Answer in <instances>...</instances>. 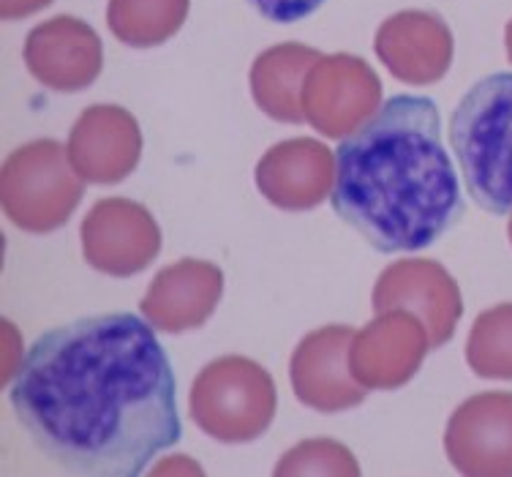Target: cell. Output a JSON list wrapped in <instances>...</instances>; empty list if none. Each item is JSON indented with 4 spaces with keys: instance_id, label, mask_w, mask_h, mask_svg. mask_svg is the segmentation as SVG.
<instances>
[{
    "instance_id": "cell-1",
    "label": "cell",
    "mask_w": 512,
    "mask_h": 477,
    "mask_svg": "<svg viewBox=\"0 0 512 477\" xmlns=\"http://www.w3.org/2000/svg\"><path fill=\"white\" fill-rule=\"evenodd\" d=\"M9 398L30 442L71 475L137 477L183 437L167 352L134 314L47 330Z\"/></svg>"
},
{
    "instance_id": "cell-2",
    "label": "cell",
    "mask_w": 512,
    "mask_h": 477,
    "mask_svg": "<svg viewBox=\"0 0 512 477\" xmlns=\"http://www.w3.org/2000/svg\"><path fill=\"white\" fill-rule=\"evenodd\" d=\"M338 219L379 254L420 251L463 213L458 175L428 96H393L335 150L330 194Z\"/></svg>"
},
{
    "instance_id": "cell-3",
    "label": "cell",
    "mask_w": 512,
    "mask_h": 477,
    "mask_svg": "<svg viewBox=\"0 0 512 477\" xmlns=\"http://www.w3.org/2000/svg\"><path fill=\"white\" fill-rule=\"evenodd\" d=\"M450 142L469 197L493 216L512 213V71L488 74L466 90Z\"/></svg>"
},
{
    "instance_id": "cell-4",
    "label": "cell",
    "mask_w": 512,
    "mask_h": 477,
    "mask_svg": "<svg viewBox=\"0 0 512 477\" xmlns=\"http://www.w3.org/2000/svg\"><path fill=\"white\" fill-rule=\"evenodd\" d=\"M188 407L207 437L224 445L254 442L276 418V382L256 360L224 355L199 371Z\"/></svg>"
},
{
    "instance_id": "cell-5",
    "label": "cell",
    "mask_w": 512,
    "mask_h": 477,
    "mask_svg": "<svg viewBox=\"0 0 512 477\" xmlns=\"http://www.w3.org/2000/svg\"><path fill=\"white\" fill-rule=\"evenodd\" d=\"M0 191L14 227L47 235L71 219L85 194V180L71 164L69 148L55 140H36L6 159Z\"/></svg>"
},
{
    "instance_id": "cell-6",
    "label": "cell",
    "mask_w": 512,
    "mask_h": 477,
    "mask_svg": "<svg viewBox=\"0 0 512 477\" xmlns=\"http://www.w3.org/2000/svg\"><path fill=\"white\" fill-rule=\"evenodd\" d=\"M382 107V82L357 55H322L303 85V115L319 134L344 140Z\"/></svg>"
},
{
    "instance_id": "cell-7",
    "label": "cell",
    "mask_w": 512,
    "mask_h": 477,
    "mask_svg": "<svg viewBox=\"0 0 512 477\" xmlns=\"http://www.w3.org/2000/svg\"><path fill=\"white\" fill-rule=\"evenodd\" d=\"M82 257L112 279L148 268L161 251V229L145 205L126 197L99 199L79 227Z\"/></svg>"
},
{
    "instance_id": "cell-8",
    "label": "cell",
    "mask_w": 512,
    "mask_h": 477,
    "mask_svg": "<svg viewBox=\"0 0 512 477\" xmlns=\"http://www.w3.org/2000/svg\"><path fill=\"white\" fill-rule=\"evenodd\" d=\"M371 306L376 314L390 309L412 311L431 338V349L453 338L463 317V298L450 270L434 259H398L376 279Z\"/></svg>"
},
{
    "instance_id": "cell-9",
    "label": "cell",
    "mask_w": 512,
    "mask_h": 477,
    "mask_svg": "<svg viewBox=\"0 0 512 477\" xmlns=\"http://www.w3.org/2000/svg\"><path fill=\"white\" fill-rule=\"evenodd\" d=\"M444 450L461 475L512 477V393L466 398L447 420Z\"/></svg>"
},
{
    "instance_id": "cell-10",
    "label": "cell",
    "mask_w": 512,
    "mask_h": 477,
    "mask_svg": "<svg viewBox=\"0 0 512 477\" xmlns=\"http://www.w3.org/2000/svg\"><path fill=\"white\" fill-rule=\"evenodd\" d=\"M352 338L355 330L349 325H327L311 330L297 344L289 363V379L303 407L335 415L363 404L368 388L357 382L349 366Z\"/></svg>"
},
{
    "instance_id": "cell-11",
    "label": "cell",
    "mask_w": 512,
    "mask_h": 477,
    "mask_svg": "<svg viewBox=\"0 0 512 477\" xmlns=\"http://www.w3.org/2000/svg\"><path fill=\"white\" fill-rule=\"evenodd\" d=\"M431 338L412 311L390 309L376 314L363 330H355L349 366L368 390H395L420 371Z\"/></svg>"
},
{
    "instance_id": "cell-12",
    "label": "cell",
    "mask_w": 512,
    "mask_h": 477,
    "mask_svg": "<svg viewBox=\"0 0 512 477\" xmlns=\"http://www.w3.org/2000/svg\"><path fill=\"white\" fill-rule=\"evenodd\" d=\"M22 58L44 88L79 93L99 80L104 47L88 22L60 14L30 30Z\"/></svg>"
},
{
    "instance_id": "cell-13",
    "label": "cell",
    "mask_w": 512,
    "mask_h": 477,
    "mask_svg": "<svg viewBox=\"0 0 512 477\" xmlns=\"http://www.w3.org/2000/svg\"><path fill=\"white\" fill-rule=\"evenodd\" d=\"M66 148L85 183L112 186L137 169L142 131L137 118L118 104H93L77 118Z\"/></svg>"
},
{
    "instance_id": "cell-14",
    "label": "cell",
    "mask_w": 512,
    "mask_h": 477,
    "mask_svg": "<svg viewBox=\"0 0 512 477\" xmlns=\"http://www.w3.org/2000/svg\"><path fill=\"white\" fill-rule=\"evenodd\" d=\"M374 50L395 80L431 85L450 71L455 41L439 14L412 9L379 25Z\"/></svg>"
},
{
    "instance_id": "cell-15",
    "label": "cell",
    "mask_w": 512,
    "mask_h": 477,
    "mask_svg": "<svg viewBox=\"0 0 512 477\" xmlns=\"http://www.w3.org/2000/svg\"><path fill=\"white\" fill-rule=\"evenodd\" d=\"M224 292V273L205 259H180L156 273L139 303L142 317L161 333L197 330L213 317Z\"/></svg>"
},
{
    "instance_id": "cell-16",
    "label": "cell",
    "mask_w": 512,
    "mask_h": 477,
    "mask_svg": "<svg viewBox=\"0 0 512 477\" xmlns=\"http://www.w3.org/2000/svg\"><path fill=\"white\" fill-rule=\"evenodd\" d=\"M333 150L319 140H286L256 164V189L281 210H311L333 194Z\"/></svg>"
},
{
    "instance_id": "cell-17",
    "label": "cell",
    "mask_w": 512,
    "mask_h": 477,
    "mask_svg": "<svg viewBox=\"0 0 512 477\" xmlns=\"http://www.w3.org/2000/svg\"><path fill=\"white\" fill-rule=\"evenodd\" d=\"M322 52L303 44L270 47L251 66V96L267 118L281 123H303V85Z\"/></svg>"
},
{
    "instance_id": "cell-18",
    "label": "cell",
    "mask_w": 512,
    "mask_h": 477,
    "mask_svg": "<svg viewBox=\"0 0 512 477\" xmlns=\"http://www.w3.org/2000/svg\"><path fill=\"white\" fill-rule=\"evenodd\" d=\"M191 0H109L107 25L112 36L134 50L169 41L188 17Z\"/></svg>"
},
{
    "instance_id": "cell-19",
    "label": "cell",
    "mask_w": 512,
    "mask_h": 477,
    "mask_svg": "<svg viewBox=\"0 0 512 477\" xmlns=\"http://www.w3.org/2000/svg\"><path fill=\"white\" fill-rule=\"evenodd\" d=\"M466 363L477 377L512 379V303L493 306L474 319Z\"/></svg>"
},
{
    "instance_id": "cell-20",
    "label": "cell",
    "mask_w": 512,
    "mask_h": 477,
    "mask_svg": "<svg viewBox=\"0 0 512 477\" xmlns=\"http://www.w3.org/2000/svg\"><path fill=\"white\" fill-rule=\"evenodd\" d=\"M276 475H360L352 450L335 439H306L276 464Z\"/></svg>"
},
{
    "instance_id": "cell-21",
    "label": "cell",
    "mask_w": 512,
    "mask_h": 477,
    "mask_svg": "<svg viewBox=\"0 0 512 477\" xmlns=\"http://www.w3.org/2000/svg\"><path fill=\"white\" fill-rule=\"evenodd\" d=\"M267 22L292 25L311 17L316 9H322L327 0H248Z\"/></svg>"
},
{
    "instance_id": "cell-22",
    "label": "cell",
    "mask_w": 512,
    "mask_h": 477,
    "mask_svg": "<svg viewBox=\"0 0 512 477\" xmlns=\"http://www.w3.org/2000/svg\"><path fill=\"white\" fill-rule=\"evenodd\" d=\"M52 0H0V17L3 20H25L36 11L47 9Z\"/></svg>"
},
{
    "instance_id": "cell-23",
    "label": "cell",
    "mask_w": 512,
    "mask_h": 477,
    "mask_svg": "<svg viewBox=\"0 0 512 477\" xmlns=\"http://www.w3.org/2000/svg\"><path fill=\"white\" fill-rule=\"evenodd\" d=\"M3 328H6L3 330V336H6V366H3V382L9 385V382H14V377H17V366L11 363V355H14V349H22V341L14 347V344H11L14 336H17V333H14V325H11V322H3Z\"/></svg>"
},
{
    "instance_id": "cell-24",
    "label": "cell",
    "mask_w": 512,
    "mask_h": 477,
    "mask_svg": "<svg viewBox=\"0 0 512 477\" xmlns=\"http://www.w3.org/2000/svg\"><path fill=\"white\" fill-rule=\"evenodd\" d=\"M504 44H507V58L512 63V20L507 22V30H504Z\"/></svg>"
},
{
    "instance_id": "cell-25",
    "label": "cell",
    "mask_w": 512,
    "mask_h": 477,
    "mask_svg": "<svg viewBox=\"0 0 512 477\" xmlns=\"http://www.w3.org/2000/svg\"><path fill=\"white\" fill-rule=\"evenodd\" d=\"M507 232H510V243H512V219H510V227H507Z\"/></svg>"
}]
</instances>
